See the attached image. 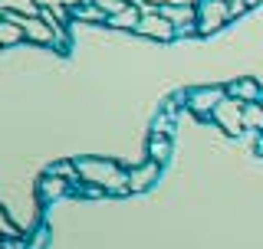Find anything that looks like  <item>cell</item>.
<instances>
[{"label": "cell", "instance_id": "6da1fadb", "mask_svg": "<svg viewBox=\"0 0 263 249\" xmlns=\"http://www.w3.org/2000/svg\"><path fill=\"white\" fill-rule=\"evenodd\" d=\"M142 30L155 33V36H171V27H168L164 20H145V23H142Z\"/></svg>", "mask_w": 263, "mask_h": 249}, {"label": "cell", "instance_id": "7a4b0ae2", "mask_svg": "<svg viewBox=\"0 0 263 249\" xmlns=\"http://www.w3.org/2000/svg\"><path fill=\"white\" fill-rule=\"evenodd\" d=\"M102 4H105V10H122V7H125L122 0H102Z\"/></svg>", "mask_w": 263, "mask_h": 249}]
</instances>
